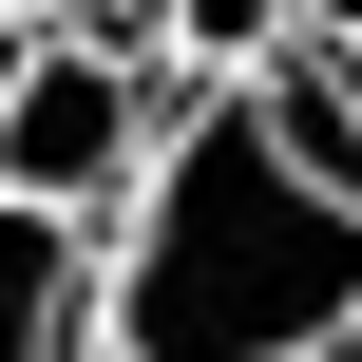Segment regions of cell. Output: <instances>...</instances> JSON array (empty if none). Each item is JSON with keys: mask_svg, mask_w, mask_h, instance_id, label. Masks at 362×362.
I'll return each mask as SVG.
<instances>
[{"mask_svg": "<svg viewBox=\"0 0 362 362\" xmlns=\"http://www.w3.org/2000/svg\"><path fill=\"white\" fill-rule=\"evenodd\" d=\"M95 362H362V191L286 172L248 95H172L95 229Z\"/></svg>", "mask_w": 362, "mask_h": 362, "instance_id": "6da1fadb", "label": "cell"}, {"mask_svg": "<svg viewBox=\"0 0 362 362\" xmlns=\"http://www.w3.org/2000/svg\"><path fill=\"white\" fill-rule=\"evenodd\" d=\"M153 115H172V76H134V57H76V38H19L0 57V210H38V229H115V191H134V153H153Z\"/></svg>", "mask_w": 362, "mask_h": 362, "instance_id": "7a4b0ae2", "label": "cell"}, {"mask_svg": "<svg viewBox=\"0 0 362 362\" xmlns=\"http://www.w3.org/2000/svg\"><path fill=\"white\" fill-rule=\"evenodd\" d=\"M0 362H95V248L0 210Z\"/></svg>", "mask_w": 362, "mask_h": 362, "instance_id": "3957f363", "label": "cell"}, {"mask_svg": "<svg viewBox=\"0 0 362 362\" xmlns=\"http://www.w3.org/2000/svg\"><path fill=\"white\" fill-rule=\"evenodd\" d=\"M267 38H286V0H153V57H172V95H229Z\"/></svg>", "mask_w": 362, "mask_h": 362, "instance_id": "277c9868", "label": "cell"}, {"mask_svg": "<svg viewBox=\"0 0 362 362\" xmlns=\"http://www.w3.org/2000/svg\"><path fill=\"white\" fill-rule=\"evenodd\" d=\"M344 95H362V38H344Z\"/></svg>", "mask_w": 362, "mask_h": 362, "instance_id": "5b68a950", "label": "cell"}, {"mask_svg": "<svg viewBox=\"0 0 362 362\" xmlns=\"http://www.w3.org/2000/svg\"><path fill=\"white\" fill-rule=\"evenodd\" d=\"M0 57H19V38H0Z\"/></svg>", "mask_w": 362, "mask_h": 362, "instance_id": "8992f818", "label": "cell"}]
</instances>
